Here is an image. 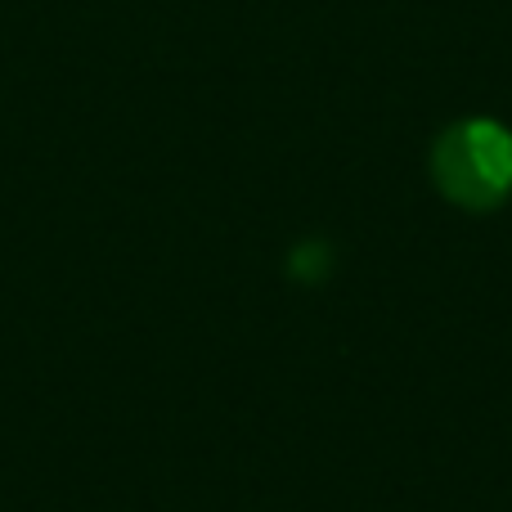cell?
I'll return each mask as SVG.
<instances>
[{"mask_svg": "<svg viewBox=\"0 0 512 512\" xmlns=\"http://www.w3.org/2000/svg\"><path fill=\"white\" fill-rule=\"evenodd\" d=\"M436 180L454 203L490 207L512 185V135L495 122H463L436 149Z\"/></svg>", "mask_w": 512, "mask_h": 512, "instance_id": "cell-1", "label": "cell"}]
</instances>
